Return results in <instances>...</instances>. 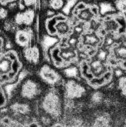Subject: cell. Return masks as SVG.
<instances>
[{
  "instance_id": "1",
  "label": "cell",
  "mask_w": 126,
  "mask_h": 127,
  "mask_svg": "<svg viewBox=\"0 0 126 127\" xmlns=\"http://www.w3.org/2000/svg\"><path fill=\"white\" fill-rule=\"evenodd\" d=\"M48 55L52 65L57 69L77 65L80 61L77 48L71 46L66 38L60 39L57 43L53 44L48 50Z\"/></svg>"
},
{
  "instance_id": "2",
  "label": "cell",
  "mask_w": 126,
  "mask_h": 127,
  "mask_svg": "<svg viewBox=\"0 0 126 127\" xmlns=\"http://www.w3.org/2000/svg\"><path fill=\"white\" fill-rule=\"evenodd\" d=\"M22 67V62L15 50H2L0 52V85L15 83Z\"/></svg>"
},
{
  "instance_id": "3",
  "label": "cell",
  "mask_w": 126,
  "mask_h": 127,
  "mask_svg": "<svg viewBox=\"0 0 126 127\" xmlns=\"http://www.w3.org/2000/svg\"><path fill=\"white\" fill-rule=\"evenodd\" d=\"M75 21L65 13H55L53 16L47 17L44 22L45 31L49 36L58 40L69 37L72 34Z\"/></svg>"
},
{
  "instance_id": "4",
  "label": "cell",
  "mask_w": 126,
  "mask_h": 127,
  "mask_svg": "<svg viewBox=\"0 0 126 127\" xmlns=\"http://www.w3.org/2000/svg\"><path fill=\"white\" fill-rule=\"evenodd\" d=\"M99 26L104 31L106 37L114 41L123 40L126 36V15L117 11L100 16Z\"/></svg>"
},
{
  "instance_id": "5",
  "label": "cell",
  "mask_w": 126,
  "mask_h": 127,
  "mask_svg": "<svg viewBox=\"0 0 126 127\" xmlns=\"http://www.w3.org/2000/svg\"><path fill=\"white\" fill-rule=\"evenodd\" d=\"M63 103L64 101L57 87H52L43 94L40 108L42 113L49 115L53 120H60L63 115Z\"/></svg>"
},
{
  "instance_id": "6",
  "label": "cell",
  "mask_w": 126,
  "mask_h": 127,
  "mask_svg": "<svg viewBox=\"0 0 126 127\" xmlns=\"http://www.w3.org/2000/svg\"><path fill=\"white\" fill-rule=\"evenodd\" d=\"M69 16L77 22L91 23L100 17L99 6L96 3H91L86 0H79L70 10Z\"/></svg>"
},
{
  "instance_id": "7",
  "label": "cell",
  "mask_w": 126,
  "mask_h": 127,
  "mask_svg": "<svg viewBox=\"0 0 126 127\" xmlns=\"http://www.w3.org/2000/svg\"><path fill=\"white\" fill-rule=\"evenodd\" d=\"M43 81L35 77H26L19 85L20 97L27 101L38 99L43 93Z\"/></svg>"
},
{
  "instance_id": "8",
  "label": "cell",
  "mask_w": 126,
  "mask_h": 127,
  "mask_svg": "<svg viewBox=\"0 0 126 127\" xmlns=\"http://www.w3.org/2000/svg\"><path fill=\"white\" fill-rule=\"evenodd\" d=\"M107 63L112 68L126 71V40H119L108 47Z\"/></svg>"
},
{
  "instance_id": "9",
  "label": "cell",
  "mask_w": 126,
  "mask_h": 127,
  "mask_svg": "<svg viewBox=\"0 0 126 127\" xmlns=\"http://www.w3.org/2000/svg\"><path fill=\"white\" fill-rule=\"evenodd\" d=\"M38 77L43 81L44 84L51 87H59L64 83L63 75L57 70L56 67L49 64V63H45L39 68Z\"/></svg>"
},
{
  "instance_id": "10",
  "label": "cell",
  "mask_w": 126,
  "mask_h": 127,
  "mask_svg": "<svg viewBox=\"0 0 126 127\" xmlns=\"http://www.w3.org/2000/svg\"><path fill=\"white\" fill-rule=\"evenodd\" d=\"M62 86L64 97L71 100L81 99L87 93L85 85L80 80H78V78H66Z\"/></svg>"
},
{
  "instance_id": "11",
  "label": "cell",
  "mask_w": 126,
  "mask_h": 127,
  "mask_svg": "<svg viewBox=\"0 0 126 127\" xmlns=\"http://www.w3.org/2000/svg\"><path fill=\"white\" fill-rule=\"evenodd\" d=\"M14 40L15 43L21 48H26L35 44V31L32 26L18 28L14 33Z\"/></svg>"
},
{
  "instance_id": "12",
  "label": "cell",
  "mask_w": 126,
  "mask_h": 127,
  "mask_svg": "<svg viewBox=\"0 0 126 127\" xmlns=\"http://www.w3.org/2000/svg\"><path fill=\"white\" fill-rule=\"evenodd\" d=\"M36 10L32 7L26 8L23 11H18L13 17V20L18 27L32 26L36 22Z\"/></svg>"
},
{
  "instance_id": "13",
  "label": "cell",
  "mask_w": 126,
  "mask_h": 127,
  "mask_svg": "<svg viewBox=\"0 0 126 127\" xmlns=\"http://www.w3.org/2000/svg\"><path fill=\"white\" fill-rule=\"evenodd\" d=\"M23 57L30 65H33V66L38 65L42 57L40 47L35 43L26 48H23Z\"/></svg>"
},
{
  "instance_id": "14",
  "label": "cell",
  "mask_w": 126,
  "mask_h": 127,
  "mask_svg": "<svg viewBox=\"0 0 126 127\" xmlns=\"http://www.w3.org/2000/svg\"><path fill=\"white\" fill-rule=\"evenodd\" d=\"M10 111L13 112L14 116L24 117V116H30L32 113V106L28 102H13L10 107Z\"/></svg>"
},
{
  "instance_id": "15",
  "label": "cell",
  "mask_w": 126,
  "mask_h": 127,
  "mask_svg": "<svg viewBox=\"0 0 126 127\" xmlns=\"http://www.w3.org/2000/svg\"><path fill=\"white\" fill-rule=\"evenodd\" d=\"M98 6H99L100 16H104V15H107V14H110V13H113V12L116 11L113 2L106 1V0H103V1H101L98 4Z\"/></svg>"
},
{
  "instance_id": "16",
  "label": "cell",
  "mask_w": 126,
  "mask_h": 127,
  "mask_svg": "<svg viewBox=\"0 0 126 127\" xmlns=\"http://www.w3.org/2000/svg\"><path fill=\"white\" fill-rule=\"evenodd\" d=\"M112 124V118L108 113H102L94 119V126H109Z\"/></svg>"
},
{
  "instance_id": "17",
  "label": "cell",
  "mask_w": 126,
  "mask_h": 127,
  "mask_svg": "<svg viewBox=\"0 0 126 127\" xmlns=\"http://www.w3.org/2000/svg\"><path fill=\"white\" fill-rule=\"evenodd\" d=\"M62 75L65 78H80L78 64L77 65H71L69 67L62 69Z\"/></svg>"
},
{
  "instance_id": "18",
  "label": "cell",
  "mask_w": 126,
  "mask_h": 127,
  "mask_svg": "<svg viewBox=\"0 0 126 127\" xmlns=\"http://www.w3.org/2000/svg\"><path fill=\"white\" fill-rule=\"evenodd\" d=\"M0 125L3 126H20L21 123L13 116H8V115H2L0 116Z\"/></svg>"
},
{
  "instance_id": "19",
  "label": "cell",
  "mask_w": 126,
  "mask_h": 127,
  "mask_svg": "<svg viewBox=\"0 0 126 127\" xmlns=\"http://www.w3.org/2000/svg\"><path fill=\"white\" fill-rule=\"evenodd\" d=\"M116 88L121 96L126 98V75L125 74H122L121 76L117 77Z\"/></svg>"
},
{
  "instance_id": "20",
  "label": "cell",
  "mask_w": 126,
  "mask_h": 127,
  "mask_svg": "<svg viewBox=\"0 0 126 127\" xmlns=\"http://www.w3.org/2000/svg\"><path fill=\"white\" fill-rule=\"evenodd\" d=\"M66 0H48V7L54 11H60L64 9Z\"/></svg>"
},
{
  "instance_id": "21",
  "label": "cell",
  "mask_w": 126,
  "mask_h": 127,
  "mask_svg": "<svg viewBox=\"0 0 126 127\" xmlns=\"http://www.w3.org/2000/svg\"><path fill=\"white\" fill-rule=\"evenodd\" d=\"M18 29V26L14 22L13 19H5L3 22V30L7 33H15Z\"/></svg>"
},
{
  "instance_id": "22",
  "label": "cell",
  "mask_w": 126,
  "mask_h": 127,
  "mask_svg": "<svg viewBox=\"0 0 126 127\" xmlns=\"http://www.w3.org/2000/svg\"><path fill=\"white\" fill-rule=\"evenodd\" d=\"M113 4L117 12L126 15V0H114Z\"/></svg>"
},
{
  "instance_id": "23",
  "label": "cell",
  "mask_w": 126,
  "mask_h": 127,
  "mask_svg": "<svg viewBox=\"0 0 126 127\" xmlns=\"http://www.w3.org/2000/svg\"><path fill=\"white\" fill-rule=\"evenodd\" d=\"M8 103V96H7V92L4 90L3 86H0V109L4 108L7 106Z\"/></svg>"
},
{
  "instance_id": "24",
  "label": "cell",
  "mask_w": 126,
  "mask_h": 127,
  "mask_svg": "<svg viewBox=\"0 0 126 127\" xmlns=\"http://www.w3.org/2000/svg\"><path fill=\"white\" fill-rule=\"evenodd\" d=\"M9 10L5 6H0V20H5L8 18Z\"/></svg>"
},
{
  "instance_id": "25",
  "label": "cell",
  "mask_w": 126,
  "mask_h": 127,
  "mask_svg": "<svg viewBox=\"0 0 126 127\" xmlns=\"http://www.w3.org/2000/svg\"><path fill=\"white\" fill-rule=\"evenodd\" d=\"M3 47H4V40L1 37V35H0V51L3 50Z\"/></svg>"
},
{
  "instance_id": "26",
  "label": "cell",
  "mask_w": 126,
  "mask_h": 127,
  "mask_svg": "<svg viewBox=\"0 0 126 127\" xmlns=\"http://www.w3.org/2000/svg\"><path fill=\"white\" fill-rule=\"evenodd\" d=\"M93 1H98V2H101V1H103V0H93Z\"/></svg>"
},
{
  "instance_id": "27",
  "label": "cell",
  "mask_w": 126,
  "mask_h": 127,
  "mask_svg": "<svg viewBox=\"0 0 126 127\" xmlns=\"http://www.w3.org/2000/svg\"><path fill=\"white\" fill-rule=\"evenodd\" d=\"M124 125H126V117H125V119H124Z\"/></svg>"
}]
</instances>
